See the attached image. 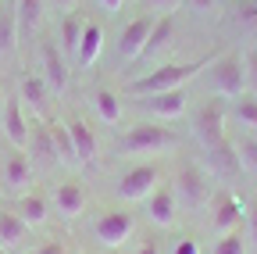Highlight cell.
<instances>
[{"label": "cell", "mask_w": 257, "mask_h": 254, "mask_svg": "<svg viewBox=\"0 0 257 254\" xmlns=\"http://www.w3.org/2000/svg\"><path fill=\"white\" fill-rule=\"evenodd\" d=\"M168 183H172L175 197H179V211H189V215H204L207 211V204L214 197V179L207 176V168L200 161L182 157Z\"/></svg>", "instance_id": "6da1fadb"}, {"label": "cell", "mask_w": 257, "mask_h": 254, "mask_svg": "<svg viewBox=\"0 0 257 254\" xmlns=\"http://www.w3.org/2000/svg\"><path fill=\"white\" fill-rule=\"evenodd\" d=\"M207 65H211V57H197V61H168V65L147 68L143 75H136L133 82H128V93H133V97H147V93L179 90V86L193 82Z\"/></svg>", "instance_id": "7a4b0ae2"}, {"label": "cell", "mask_w": 257, "mask_h": 254, "mask_svg": "<svg viewBox=\"0 0 257 254\" xmlns=\"http://www.w3.org/2000/svg\"><path fill=\"white\" fill-rule=\"evenodd\" d=\"M182 140L172 125L165 122H136L118 136V150L121 154H136V157H154V154H168L175 150Z\"/></svg>", "instance_id": "3957f363"}, {"label": "cell", "mask_w": 257, "mask_h": 254, "mask_svg": "<svg viewBox=\"0 0 257 254\" xmlns=\"http://www.w3.org/2000/svg\"><path fill=\"white\" fill-rule=\"evenodd\" d=\"M200 75H204V86L211 90V97L232 101L239 93H246V61L239 50H225V54L211 57V65Z\"/></svg>", "instance_id": "277c9868"}, {"label": "cell", "mask_w": 257, "mask_h": 254, "mask_svg": "<svg viewBox=\"0 0 257 254\" xmlns=\"http://www.w3.org/2000/svg\"><path fill=\"white\" fill-rule=\"evenodd\" d=\"M140 222H136V211H128V204H114V208H104L89 222V236L93 243H100L104 250H121L128 240L136 236Z\"/></svg>", "instance_id": "5b68a950"}, {"label": "cell", "mask_w": 257, "mask_h": 254, "mask_svg": "<svg viewBox=\"0 0 257 254\" xmlns=\"http://www.w3.org/2000/svg\"><path fill=\"white\" fill-rule=\"evenodd\" d=\"M161 183H165V172L157 161H136L114 179V197L118 204H143Z\"/></svg>", "instance_id": "8992f818"}, {"label": "cell", "mask_w": 257, "mask_h": 254, "mask_svg": "<svg viewBox=\"0 0 257 254\" xmlns=\"http://www.w3.org/2000/svg\"><path fill=\"white\" fill-rule=\"evenodd\" d=\"M193 140L200 143V150L229 140V101L221 97H207L197 111H193Z\"/></svg>", "instance_id": "52a82bcc"}, {"label": "cell", "mask_w": 257, "mask_h": 254, "mask_svg": "<svg viewBox=\"0 0 257 254\" xmlns=\"http://www.w3.org/2000/svg\"><path fill=\"white\" fill-rule=\"evenodd\" d=\"M36 61H40V75H43V82L50 86L54 97L68 93V86H72V65H68V57L61 54L57 40H50L47 33L36 36Z\"/></svg>", "instance_id": "ba28073f"}, {"label": "cell", "mask_w": 257, "mask_h": 254, "mask_svg": "<svg viewBox=\"0 0 257 254\" xmlns=\"http://www.w3.org/2000/svg\"><path fill=\"white\" fill-rule=\"evenodd\" d=\"M243 211H246V204L232 194L229 186H214V197H211V204H207V233L218 240V236H225V233H232V229H239L243 226Z\"/></svg>", "instance_id": "9c48e42d"}, {"label": "cell", "mask_w": 257, "mask_h": 254, "mask_svg": "<svg viewBox=\"0 0 257 254\" xmlns=\"http://www.w3.org/2000/svg\"><path fill=\"white\" fill-rule=\"evenodd\" d=\"M89 208V194H86V186L79 176H68V179H61L54 183L50 190V211L64 222V226H72V222H79Z\"/></svg>", "instance_id": "30bf717a"}, {"label": "cell", "mask_w": 257, "mask_h": 254, "mask_svg": "<svg viewBox=\"0 0 257 254\" xmlns=\"http://www.w3.org/2000/svg\"><path fill=\"white\" fill-rule=\"evenodd\" d=\"M136 108L147 115V122H175L189 111V90H165V93H147V97H136Z\"/></svg>", "instance_id": "8fae6325"}, {"label": "cell", "mask_w": 257, "mask_h": 254, "mask_svg": "<svg viewBox=\"0 0 257 254\" xmlns=\"http://www.w3.org/2000/svg\"><path fill=\"white\" fill-rule=\"evenodd\" d=\"M143 218L150 222L157 233L161 229H175V222H179V197H175V190H172L168 179L143 201Z\"/></svg>", "instance_id": "7c38bea8"}, {"label": "cell", "mask_w": 257, "mask_h": 254, "mask_svg": "<svg viewBox=\"0 0 257 254\" xmlns=\"http://www.w3.org/2000/svg\"><path fill=\"white\" fill-rule=\"evenodd\" d=\"M36 165H32V157L25 154V150H11L4 161H0V183H4V190L8 194H15V197H22V194H29L32 190V183H36Z\"/></svg>", "instance_id": "4fadbf2b"}, {"label": "cell", "mask_w": 257, "mask_h": 254, "mask_svg": "<svg viewBox=\"0 0 257 254\" xmlns=\"http://www.w3.org/2000/svg\"><path fill=\"white\" fill-rule=\"evenodd\" d=\"M29 133H32V125L25 118V104L18 101V93H11V97H4V108H0V136L11 143V150H25Z\"/></svg>", "instance_id": "5bb4252c"}, {"label": "cell", "mask_w": 257, "mask_h": 254, "mask_svg": "<svg viewBox=\"0 0 257 254\" xmlns=\"http://www.w3.org/2000/svg\"><path fill=\"white\" fill-rule=\"evenodd\" d=\"M157 15H136V18H128L121 25V33H118V57L125 61V65H133V61H140L147 40H150V29H154Z\"/></svg>", "instance_id": "9a60e30c"}, {"label": "cell", "mask_w": 257, "mask_h": 254, "mask_svg": "<svg viewBox=\"0 0 257 254\" xmlns=\"http://www.w3.org/2000/svg\"><path fill=\"white\" fill-rule=\"evenodd\" d=\"M200 165L207 168V176H211L214 183H229V179H236V176L243 172V168H239V154H236V147H232V136L221 140V143H214V147H207Z\"/></svg>", "instance_id": "2e32d148"}, {"label": "cell", "mask_w": 257, "mask_h": 254, "mask_svg": "<svg viewBox=\"0 0 257 254\" xmlns=\"http://www.w3.org/2000/svg\"><path fill=\"white\" fill-rule=\"evenodd\" d=\"M11 211L25 222L29 229H47V226H50V215H54V211H50V197L40 194V190H29V194L15 197Z\"/></svg>", "instance_id": "e0dca14e"}, {"label": "cell", "mask_w": 257, "mask_h": 254, "mask_svg": "<svg viewBox=\"0 0 257 254\" xmlns=\"http://www.w3.org/2000/svg\"><path fill=\"white\" fill-rule=\"evenodd\" d=\"M50 86L43 82V75L40 72H25L22 75V82H18V101L25 104V111H32L36 118H43L47 115V108H50Z\"/></svg>", "instance_id": "ac0fdd59"}, {"label": "cell", "mask_w": 257, "mask_h": 254, "mask_svg": "<svg viewBox=\"0 0 257 254\" xmlns=\"http://www.w3.org/2000/svg\"><path fill=\"white\" fill-rule=\"evenodd\" d=\"M104 43H107V33H104V25L96 22V18H86V29H82V43H79V54H75V65L82 72H89L96 61H100L104 54Z\"/></svg>", "instance_id": "d6986e66"}, {"label": "cell", "mask_w": 257, "mask_h": 254, "mask_svg": "<svg viewBox=\"0 0 257 254\" xmlns=\"http://www.w3.org/2000/svg\"><path fill=\"white\" fill-rule=\"evenodd\" d=\"M89 111L104 125H121V118H125V104L111 86H93L89 90Z\"/></svg>", "instance_id": "ffe728a7"}, {"label": "cell", "mask_w": 257, "mask_h": 254, "mask_svg": "<svg viewBox=\"0 0 257 254\" xmlns=\"http://www.w3.org/2000/svg\"><path fill=\"white\" fill-rule=\"evenodd\" d=\"M68 133H72V143H75V157H79V168L93 165L100 157V140H96L93 125L86 118H68Z\"/></svg>", "instance_id": "44dd1931"}, {"label": "cell", "mask_w": 257, "mask_h": 254, "mask_svg": "<svg viewBox=\"0 0 257 254\" xmlns=\"http://www.w3.org/2000/svg\"><path fill=\"white\" fill-rule=\"evenodd\" d=\"M47 129H50V143H54V161L61 168L75 172L79 157H75V143H72V133H68V122L64 118H47Z\"/></svg>", "instance_id": "7402d4cb"}, {"label": "cell", "mask_w": 257, "mask_h": 254, "mask_svg": "<svg viewBox=\"0 0 257 254\" xmlns=\"http://www.w3.org/2000/svg\"><path fill=\"white\" fill-rule=\"evenodd\" d=\"M172 40H175V15H157V22H154V29H150V40H147L140 61H143V65H154V61L172 47Z\"/></svg>", "instance_id": "603a6c76"}, {"label": "cell", "mask_w": 257, "mask_h": 254, "mask_svg": "<svg viewBox=\"0 0 257 254\" xmlns=\"http://www.w3.org/2000/svg\"><path fill=\"white\" fill-rule=\"evenodd\" d=\"M29 226L11 211V208H4L0 211V247H4L8 254H22L25 247H29Z\"/></svg>", "instance_id": "cb8c5ba5"}, {"label": "cell", "mask_w": 257, "mask_h": 254, "mask_svg": "<svg viewBox=\"0 0 257 254\" xmlns=\"http://www.w3.org/2000/svg\"><path fill=\"white\" fill-rule=\"evenodd\" d=\"M82 29H86V18L79 11H68V15H61V29H57V47L61 54L68 57V65L75 61L79 54V43H82Z\"/></svg>", "instance_id": "d4e9b609"}, {"label": "cell", "mask_w": 257, "mask_h": 254, "mask_svg": "<svg viewBox=\"0 0 257 254\" xmlns=\"http://www.w3.org/2000/svg\"><path fill=\"white\" fill-rule=\"evenodd\" d=\"M229 122H236L246 133H257V93L253 90H246V93L229 101Z\"/></svg>", "instance_id": "484cf974"}, {"label": "cell", "mask_w": 257, "mask_h": 254, "mask_svg": "<svg viewBox=\"0 0 257 254\" xmlns=\"http://www.w3.org/2000/svg\"><path fill=\"white\" fill-rule=\"evenodd\" d=\"M15 11H18V29H22V36H40L43 18H47V0H18Z\"/></svg>", "instance_id": "4316f807"}, {"label": "cell", "mask_w": 257, "mask_h": 254, "mask_svg": "<svg viewBox=\"0 0 257 254\" xmlns=\"http://www.w3.org/2000/svg\"><path fill=\"white\" fill-rule=\"evenodd\" d=\"M25 154L32 157V165H36V168H43V165H57V161H54V143H50V129H47L43 122H40V125H32Z\"/></svg>", "instance_id": "83f0119b"}, {"label": "cell", "mask_w": 257, "mask_h": 254, "mask_svg": "<svg viewBox=\"0 0 257 254\" xmlns=\"http://www.w3.org/2000/svg\"><path fill=\"white\" fill-rule=\"evenodd\" d=\"M18 40H22L18 11H15V4H4V8H0V57H15Z\"/></svg>", "instance_id": "f1b7e54d"}, {"label": "cell", "mask_w": 257, "mask_h": 254, "mask_svg": "<svg viewBox=\"0 0 257 254\" xmlns=\"http://www.w3.org/2000/svg\"><path fill=\"white\" fill-rule=\"evenodd\" d=\"M232 147H236V154H239V168L257 179V133L239 129V133L232 136Z\"/></svg>", "instance_id": "f546056e"}, {"label": "cell", "mask_w": 257, "mask_h": 254, "mask_svg": "<svg viewBox=\"0 0 257 254\" xmlns=\"http://www.w3.org/2000/svg\"><path fill=\"white\" fill-rule=\"evenodd\" d=\"M207 254H250V240H246L243 226L232 229V233H225V236H218V240L211 243Z\"/></svg>", "instance_id": "4dcf8cb0"}, {"label": "cell", "mask_w": 257, "mask_h": 254, "mask_svg": "<svg viewBox=\"0 0 257 254\" xmlns=\"http://www.w3.org/2000/svg\"><path fill=\"white\" fill-rule=\"evenodd\" d=\"M32 254H82V250H79V243L72 236H50L40 247H32Z\"/></svg>", "instance_id": "1f68e13d"}, {"label": "cell", "mask_w": 257, "mask_h": 254, "mask_svg": "<svg viewBox=\"0 0 257 254\" xmlns=\"http://www.w3.org/2000/svg\"><path fill=\"white\" fill-rule=\"evenodd\" d=\"M165 254H204V250H200V240L193 236V233H179V236L165 247Z\"/></svg>", "instance_id": "d6a6232c"}, {"label": "cell", "mask_w": 257, "mask_h": 254, "mask_svg": "<svg viewBox=\"0 0 257 254\" xmlns=\"http://www.w3.org/2000/svg\"><path fill=\"white\" fill-rule=\"evenodd\" d=\"M236 22L239 25H257V0H236Z\"/></svg>", "instance_id": "836d02e7"}, {"label": "cell", "mask_w": 257, "mask_h": 254, "mask_svg": "<svg viewBox=\"0 0 257 254\" xmlns=\"http://www.w3.org/2000/svg\"><path fill=\"white\" fill-rule=\"evenodd\" d=\"M246 240H250V247L257 250V194L246 201Z\"/></svg>", "instance_id": "e575fe53"}, {"label": "cell", "mask_w": 257, "mask_h": 254, "mask_svg": "<svg viewBox=\"0 0 257 254\" xmlns=\"http://www.w3.org/2000/svg\"><path fill=\"white\" fill-rule=\"evenodd\" d=\"M243 61H246V90L257 93V47H250L243 54Z\"/></svg>", "instance_id": "d590c367"}, {"label": "cell", "mask_w": 257, "mask_h": 254, "mask_svg": "<svg viewBox=\"0 0 257 254\" xmlns=\"http://www.w3.org/2000/svg\"><path fill=\"white\" fill-rule=\"evenodd\" d=\"M182 4L193 11V15H214L221 8V0H182Z\"/></svg>", "instance_id": "8d00e7d4"}, {"label": "cell", "mask_w": 257, "mask_h": 254, "mask_svg": "<svg viewBox=\"0 0 257 254\" xmlns=\"http://www.w3.org/2000/svg\"><path fill=\"white\" fill-rule=\"evenodd\" d=\"M136 254H165V247H161V240H157L154 233H147V236H140Z\"/></svg>", "instance_id": "74e56055"}, {"label": "cell", "mask_w": 257, "mask_h": 254, "mask_svg": "<svg viewBox=\"0 0 257 254\" xmlns=\"http://www.w3.org/2000/svg\"><path fill=\"white\" fill-rule=\"evenodd\" d=\"M143 4L150 8V15H172L182 0H143Z\"/></svg>", "instance_id": "f35d334b"}, {"label": "cell", "mask_w": 257, "mask_h": 254, "mask_svg": "<svg viewBox=\"0 0 257 254\" xmlns=\"http://www.w3.org/2000/svg\"><path fill=\"white\" fill-rule=\"evenodd\" d=\"M96 8H100L104 15H118L125 8V0H96Z\"/></svg>", "instance_id": "ab89813d"}, {"label": "cell", "mask_w": 257, "mask_h": 254, "mask_svg": "<svg viewBox=\"0 0 257 254\" xmlns=\"http://www.w3.org/2000/svg\"><path fill=\"white\" fill-rule=\"evenodd\" d=\"M47 4H50V8H57V11H64V15H68V11H75V8H79V0H47Z\"/></svg>", "instance_id": "60d3db41"}, {"label": "cell", "mask_w": 257, "mask_h": 254, "mask_svg": "<svg viewBox=\"0 0 257 254\" xmlns=\"http://www.w3.org/2000/svg\"><path fill=\"white\" fill-rule=\"evenodd\" d=\"M4 97H8V93H4V90H0V108H4Z\"/></svg>", "instance_id": "b9f144b4"}, {"label": "cell", "mask_w": 257, "mask_h": 254, "mask_svg": "<svg viewBox=\"0 0 257 254\" xmlns=\"http://www.w3.org/2000/svg\"><path fill=\"white\" fill-rule=\"evenodd\" d=\"M0 254H8V250H4V247H0Z\"/></svg>", "instance_id": "7bdbcfd3"}]
</instances>
